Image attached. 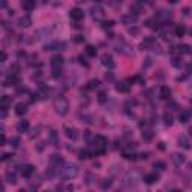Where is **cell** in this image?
I'll use <instances>...</instances> for the list:
<instances>
[{"instance_id":"cell-1","label":"cell","mask_w":192,"mask_h":192,"mask_svg":"<svg viewBox=\"0 0 192 192\" xmlns=\"http://www.w3.org/2000/svg\"><path fill=\"white\" fill-rule=\"evenodd\" d=\"M143 171L140 168H132L126 176H125L123 182H122V188L125 189H132V188H135L138 186V183L143 180Z\"/></svg>"},{"instance_id":"cell-2","label":"cell","mask_w":192,"mask_h":192,"mask_svg":"<svg viewBox=\"0 0 192 192\" xmlns=\"http://www.w3.org/2000/svg\"><path fill=\"white\" fill-rule=\"evenodd\" d=\"M78 174V167L75 164H63L60 168L57 170V176L63 180H69Z\"/></svg>"},{"instance_id":"cell-3","label":"cell","mask_w":192,"mask_h":192,"mask_svg":"<svg viewBox=\"0 0 192 192\" xmlns=\"http://www.w3.org/2000/svg\"><path fill=\"white\" fill-rule=\"evenodd\" d=\"M54 110L60 116H65L69 111V102L63 95H59L56 99H54Z\"/></svg>"},{"instance_id":"cell-4","label":"cell","mask_w":192,"mask_h":192,"mask_svg":"<svg viewBox=\"0 0 192 192\" xmlns=\"http://www.w3.org/2000/svg\"><path fill=\"white\" fill-rule=\"evenodd\" d=\"M92 143H93V147H95L96 155H98V153H104V152L107 150V147H108V140L102 135H96L93 138Z\"/></svg>"},{"instance_id":"cell-5","label":"cell","mask_w":192,"mask_h":192,"mask_svg":"<svg viewBox=\"0 0 192 192\" xmlns=\"http://www.w3.org/2000/svg\"><path fill=\"white\" fill-rule=\"evenodd\" d=\"M66 48V44L63 41H51L44 45V50L45 51H62Z\"/></svg>"},{"instance_id":"cell-6","label":"cell","mask_w":192,"mask_h":192,"mask_svg":"<svg viewBox=\"0 0 192 192\" xmlns=\"http://www.w3.org/2000/svg\"><path fill=\"white\" fill-rule=\"evenodd\" d=\"M116 51H119V53H122V54H134V51H132V48L131 45H128L125 41H120V42H117V45H116Z\"/></svg>"},{"instance_id":"cell-7","label":"cell","mask_w":192,"mask_h":192,"mask_svg":"<svg viewBox=\"0 0 192 192\" xmlns=\"http://www.w3.org/2000/svg\"><path fill=\"white\" fill-rule=\"evenodd\" d=\"M92 12V17H93V20H98V21H101L102 18H104V15H105V12H104V8L99 6V5H96V6H93L90 9Z\"/></svg>"},{"instance_id":"cell-8","label":"cell","mask_w":192,"mask_h":192,"mask_svg":"<svg viewBox=\"0 0 192 192\" xmlns=\"http://www.w3.org/2000/svg\"><path fill=\"white\" fill-rule=\"evenodd\" d=\"M69 15H71V18H72V20L80 21V20H83V18H84V11H83V9H80V8H74V9H71Z\"/></svg>"},{"instance_id":"cell-9","label":"cell","mask_w":192,"mask_h":192,"mask_svg":"<svg viewBox=\"0 0 192 192\" xmlns=\"http://www.w3.org/2000/svg\"><path fill=\"white\" fill-rule=\"evenodd\" d=\"M33 165H30V164H26V165H21L20 167V173H21V176L24 177H30L32 174H33Z\"/></svg>"},{"instance_id":"cell-10","label":"cell","mask_w":192,"mask_h":192,"mask_svg":"<svg viewBox=\"0 0 192 192\" xmlns=\"http://www.w3.org/2000/svg\"><path fill=\"white\" fill-rule=\"evenodd\" d=\"M143 180L146 182L147 185H153V183H156L159 180V174L158 173H149L143 177Z\"/></svg>"},{"instance_id":"cell-11","label":"cell","mask_w":192,"mask_h":192,"mask_svg":"<svg viewBox=\"0 0 192 192\" xmlns=\"http://www.w3.org/2000/svg\"><path fill=\"white\" fill-rule=\"evenodd\" d=\"M171 161H173V164H174L176 167H180V165L185 164V155H182V153H173Z\"/></svg>"},{"instance_id":"cell-12","label":"cell","mask_w":192,"mask_h":192,"mask_svg":"<svg viewBox=\"0 0 192 192\" xmlns=\"http://www.w3.org/2000/svg\"><path fill=\"white\" fill-rule=\"evenodd\" d=\"M63 164H65V162H63V159L60 158L59 155H53L51 159H50V165H51V167H54V168H57V170L60 168Z\"/></svg>"},{"instance_id":"cell-13","label":"cell","mask_w":192,"mask_h":192,"mask_svg":"<svg viewBox=\"0 0 192 192\" xmlns=\"http://www.w3.org/2000/svg\"><path fill=\"white\" fill-rule=\"evenodd\" d=\"M63 62H65V59L60 56V54H56V56L51 57V66L53 68H62V65H63Z\"/></svg>"},{"instance_id":"cell-14","label":"cell","mask_w":192,"mask_h":192,"mask_svg":"<svg viewBox=\"0 0 192 192\" xmlns=\"http://www.w3.org/2000/svg\"><path fill=\"white\" fill-rule=\"evenodd\" d=\"M155 45H156L155 38H146V39L141 42V48H143V50H152Z\"/></svg>"},{"instance_id":"cell-15","label":"cell","mask_w":192,"mask_h":192,"mask_svg":"<svg viewBox=\"0 0 192 192\" xmlns=\"http://www.w3.org/2000/svg\"><path fill=\"white\" fill-rule=\"evenodd\" d=\"M21 8H23L24 11H33L35 8H36V2L35 0H23L21 2Z\"/></svg>"},{"instance_id":"cell-16","label":"cell","mask_w":192,"mask_h":192,"mask_svg":"<svg viewBox=\"0 0 192 192\" xmlns=\"http://www.w3.org/2000/svg\"><path fill=\"white\" fill-rule=\"evenodd\" d=\"M102 65H104V66H107V68L113 69L116 63H114V60H113V57H111V56L104 54V56H102Z\"/></svg>"},{"instance_id":"cell-17","label":"cell","mask_w":192,"mask_h":192,"mask_svg":"<svg viewBox=\"0 0 192 192\" xmlns=\"http://www.w3.org/2000/svg\"><path fill=\"white\" fill-rule=\"evenodd\" d=\"M65 132H66V137L71 138V140H74V141L78 138V131L75 128H69L68 126V128H65Z\"/></svg>"},{"instance_id":"cell-18","label":"cell","mask_w":192,"mask_h":192,"mask_svg":"<svg viewBox=\"0 0 192 192\" xmlns=\"http://www.w3.org/2000/svg\"><path fill=\"white\" fill-rule=\"evenodd\" d=\"M189 120H191V113L182 110L180 113H179V122H180V123H188Z\"/></svg>"},{"instance_id":"cell-19","label":"cell","mask_w":192,"mask_h":192,"mask_svg":"<svg viewBox=\"0 0 192 192\" xmlns=\"http://www.w3.org/2000/svg\"><path fill=\"white\" fill-rule=\"evenodd\" d=\"M179 146L183 147V149H186V150H189L191 149V143H189V140H188V137L185 135H180L179 137Z\"/></svg>"},{"instance_id":"cell-20","label":"cell","mask_w":192,"mask_h":192,"mask_svg":"<svg viewBox=\"0 0 192 192\" xmlns=\"http://www.w3.org/2000/svg\"><path fill=\"white\" fill-rule=\"evenodd\" d=\"M170 95H171V90H170L167 86H162V87L159 89V98H161V99H168Z\"/></svg>"},{"instance_id":"cell-21","label":"cell","mask_w":192,"mask_h":192,"mask_svg":"<svg viewBox=\"0 0 192 192\" xmlns=\"http://www.w3.org/2000/svg\"><path fill=\"white\" fill-rule=\"evenodd\" d=\"M30 24H32V20H30L29 15H24V17H21L18 20V26L20 27H30Z\"/></svg>"},{"instance_id":"cell-22","label":"cell","mask_w":192,"mask_h":192,"mask_svg":"<svg viewBox=\"0 0 192 192\" xmlns=\"http://www.w3.org/2000/svg\"><path fill=\"white\" fill-rule=\"evenodd\" d=\"M15 113L18 114V116H24V114L27 113V105L23 104V102L17 104V107H15Z\"/></svg>"},{"instance_id":"cell-23","label":"cell","mask_w":192,"mask_h":192,"mask_svg":"<svg viewBox=\"0 0 192 192\" xmlns=\"http://www.w3.org/2000/svg\"><path fill=\"white\" fill-rule=\"evenodd\" d=\"M116 89H117V92L126 93V92H129V84H128L126 81H120V83L116 84Z\"/></svg>"},{"instance_id":"cell-24","label":"cell","mask_w":192,"mask_h":192,"mask_svg":"<svg viewBox=\"0 0 192 192\" xmlns=\"http://www.w3.org/2000/svg\"><path fill=\"white\" fill-rule=\"evenodd\" d=\"M29 129V120H20V123L17 125V131L18 132H26Z\"/></svg>"},{"instance_id":"cell-25","label":"cell","mask_w":192,"mask_h":192,"mask_svg":"<svg viewBox=\"0 0 192 192\" xmlns=\"http://www.w3.org/2000/svg\"><path fill=\"white\" fill-rule=\"evenodd\" d=\"M122 23L125 24H134L135 23V15H125V17H122Z\"/></svg>"},{"instance_id":"cell-26","label":"cell","mask_w":192,"mask_h":192,"mask_svg":"<svg viewBox=\"0 0 192 192\" xmlns=\"http://www.w3.org/2000/svg\"><path fill=\"white\" fill-rule=\"evenodd\" d=\"M179 53H182V54H191L192 53V47L191 45H180L179 47Z\"/></svg>"},{"instance_id":"cell-27","label":"cell","mask_w":192,"mask_h":192,"mask_svg":"<svg viewBox=\"0 0 192 192\" xmlns=\"http://www.w3.org/2000/svg\"><path fill=\"white\" fill-rule=\"evenodd\" d=\"M156 18H158L159 21H161V20H168V18H171V14H170V11L168 12L167 11H159Z\"/></svg>"},{"instance_id":"cell-28","label":"cell","mask_w":192,"mask_h":192,"mask_svg":"<svg viewBox=\"0 0 192 192\" xmlns=\"http://www.w3.org/2000/svg\"><path fill=\"white\" fill-rule=\"evenodd\" d=\"M6 182H8V183H12V185L17 183V177H15V174H14L12 171H8V173H6Z\"/></svg>"},{"instance_id":"cell-29","label":"cell","mask_w":192,"mask_h":192,"mask_svg":"<svg viewBox=\"0 0 192 192\" xmlns=\"http://www.w3.org/2000/svg\"><path fill=\"white\" fill-rule=\"evenodd\" d=\"M164 123L167 125V126H171V125H173V116H171V113L164 114Z\"/></svg>"},{"instance_id":"cell-30","label":"cell","mask_w":192,"mask_h":192,"mask_svg":"<svg viewBox=\"0 0 192 192\" xmlns=\"http://www.w3.org/2000/svg\"><path fill=\"white\" fill-rule=\"evenodd\" d=\"M50 141L53 143V146H59V138H57V134L54 131L50 132Z\"/></svg>"},{"instance_id":"cell-31","label":"cell","mask_w":192,"mask_h":192,"mask_svg":"<svg viewBox=\"0 0 192 192\" xmlns=\"http://www.w3.org/2000/svg\"><path fill=\"white\" fill-rule=\"evenodd\" d=\"M90 152L89 150H80V153H78V158L80 159H89L90 158Z\"/></svg>"},{"instance_id":"cell-32","label":"cell","mask_w":192,"mask_h":192,"mask_svg":"<svg viewBox=\"0 0 192 192\" xmlns=\"http://www.w3.org/2000/svg\"><path fill=\"white\" fill-rule=\"evenodd\" d=\"M86 51H87V54L90 57H95L96 54H98V50L95 48V47H92V45H89L87 48H86Z\"/></svg>"},{"instance_id":"cell-33","label":"cell","mask_w":192,"mask_h":192,"mask_svg":"<svg viewBox=\"0 0 192 192\" xmlns=\"http://www.w3.org/2000/svg\"><path fill=\"white\" fill-rule=\"evenodd\" d=\"M108 99V96H107V92H99V95H98V101L101 102V104H105Z\"/></svg>"},{"instance_id":"cell-34","label":"cell","mask_w":192,"mask_h":192,"mask_svg":"<svg viewBox=\"0 0 192 192\" xmlns=\"http://www.w3.org/2000/svg\"><path fill=\"white\" fill-rule=\"evenodd\" d=\"M185 32H186V29H185L183 26H177V27H176V30H174L176 36H183V35H185Z\"/></svg>"},{"instance_id":"cell-35","label":"cell","mask_w":192,"mask_h":192,"mask_svg":"<svg viewBox=\"0 0 192 192\" xmlns=\"http://www.w3.org/2000/svg\"><path fill=\"white\" fill-rule=\"evenodd\" d=\"M87 87H89V89H92V90H93V89H96V87H99V80H90Z\"/></svg>"},{"instance_id":"cell-36","label":"cell","mask_w":192,"mask_h":192,"mask_svg":"<svg viewBox=\"0 0 192 192\" xmlns=\"http://www.w3.org/2000/svg\"><path fill=\"white\" fill-rule=\"evenodd\" d=\"M123 158L125 159H129V161H135L137 155H135V153H131V152H125V153H123Z\"/></svg>"},{"instance_id":"cell-37","label":"cell","mask_w":192,"mask_h":192,"mask_svg":"<svg viewBox=\"0 0 192 192\" xmlns=\"http://www.w3.org/2000/svg\"><path fill=\"white\" fill-rule=\"evenodd\" d=\"M171 65L174 66V68H180L182 66V60L179 57H173V60H171Z\"/></svg>"},{"instance_id":"cell-38","label":"cell","mask_w":192,"mask_h":192,"mask_svg":"<svg viewBox=\"0 0 192 192\" xmlns=\"http://www.w3.org/2000/svg\"><path fill=\"white\" fill-rule=\"evenodd\" d=\"M152 135H153V132H152L150 129H146V131L143 132V138H144L146 141H149V140H152Z\"/></svg>"},{"instance_id":"cell-39","label":"cell","mask_w":192,"mask_h":192,"mask_svg":"<svg viewBox=\"0 0 192 192\" xmlns=\"http://www.w3.org/2000/svg\"><path fill=\"white\" fill-rule=\"evenodd\" d=\"M113 185V180L111 179H105V180L102 182V189H107V188H110Z\"/></svg>"},{"instance_id":"cell-40","label":"cell","mask_w":192,"mask_h":192,"mask_svg":"<svg viewBox=\"0 0 192 192\" xmlns=\"http://www.w3.org/2000/svg\"><path fill=\"white\" fill-rule=\"evenodd\" d=\"M153 167L158 168V170H165V164H164L162 161H156V162L153 164Z\"/></svg>"},{"instance_id":"cell-41","label":"cell","mask_w":192,"mask_h":192,"mask_svg":"<svg viewBox=\"0 0 192 192\" xmlns=\"http://www.w3.org/2000/svg\"><path fill=\"white\" fill-rule=\"evenodd\" d=\"M54 78H59L60 75H62V68H54L53 69V74H51Z\"/></svg>"},{"instance_id":"cell-42","label":"cell","mask_w":192,"mask_h":192,"mask_svg":"<svg viewBox=\"0 0 192 192\" xmlns=\"http://www.w3.org/2000/svg\"><path fill=\"white\" fill-rule=\"evenodd\" d=\"M11 146L12 147H18V146H20V138H18V137H14V138H11Z\"/></svg>"},{"instance_id":"cell-43","label":"cell","mask_w":192,"mask_h":192,"mask_svg":"<svg viewBox=\"0 0 192 192\" xmlns=\"http://www.w3.org/2000/svg\"><path fill=\"white\" fill-rule=\"evenodd\" d=\"M113 26H114V21H111V20H110V21H104V24H102L104 29H111Z\"/></svg>"},{"instance_id":"cell-44","label":"cell","mask_w":192,"mask_h":192,"mask_svg":"<svg viewBox=\"0 0 192 192\" xmlns=\"http://www.w3.org/2000/svg\"><path fill=\"white\" fill-rule=\"evenodd\" d=\"M131 14H134V15H138V14H140V6H137V5L131 6Z\"/></svg>"},{"instance_id":"cell-45","label":"cell","mask_w":192,"mask_h":192,"mask_svg":"<svg viewBox=\"0 0 192 192\" xmlns=\"http://www.w3.org/2000/svg\"><path fill=\"white\" fill-rule=\"evenodd\" d=\"M105 80H107V81H113V80H114V75L111 74V72H110V74L107 72V74H105Z\"/></svg>"},{"instance_id":"cell-46","label":"cell","mask_w":192,"mask_h":192,"mask_svg":"<svg viewBox=\"0 0 192 192\" xmlns=\"http://www.w3.org/2000/svg\"><path fill=\"white\" fill-rule=\"evenodd\" d=\"M11 158H12V155H11V153H5V155L2 156V161L5 162V161H8V159H11Z\"/></svg>"},{"instance_id":"cell-47","label":"cell","mask_w":192,"mask_h":192,"mask_svg":"<svg viewBox=\"0 0 192 192\" xmlns=\"http://www.w3.org/2000/svg\"><path fill=\"white\" fill-rule=\"evenodd\" d=\"M39 131H41V128H35L33 134H30V138H35V135H38V134H39Z\"/></svg>"},{"instance_id":"cell-48","label":"cell","mask_w":192,"mask_h":192,"mask_svg":"<svg viewBox=\"0 0 192 192\" xmlns=\"http://www.w3.org/2000/svg\"><path fill=\"white\" fill-rule=\"evenodd\" d=\"M84 138H86L87 141H92V134H90V131H86V134H84Z\"/></svg>"},{"instance_id":"cell-49","label":"cell","mask_w":192,"mask_h":192,"mask_svg":"<svg viewBox=\"0 0 192 192\" xmlns=\"http://www.w3.org/2000/svg\"><path fill=\"white\" fill-rule=\"evenodd\" d=\"M5 143H6V137H5V134L2 132V138H0V146H5Z\"/></svg>"},{"instance_id":"cell-50","label":"cell","mask_w":192,"mask_h":192,"mask_svg":"<svg viewBox=\"0 0 192 192\" xmlns=\"http://www.w3.org/2000/svg\"><path fill=\"white\" fill-rule=\"evenodd\" d=\"M140 158H141V159H147V158H149V153H147V152H146V153H141V155H140Z\"/></svg>"},{"instance_id":"cell-51","label":"cell","mask_w":192,"mask_h":192,"mask_svg":"<svg viewBox=\"0 0 192 192\" xmlns=\"http://www.w3.org/2000/svg\"><path fill=\"white\" fill-rule=\"evenodd\" d=\"M5 60H6V53L2 51V62H5Z\"/></svg>"},{"instance_id":"cell-52","label":"cell","mask_w":192,"mask_h":192,"mask_svg":"<svg viewBox=\"0 0 192 192\" xmlns=\"http://www.w3.org/2000/svg\"><path fill=\"white\" fill-rule=\"evenodd\" d=\"M170 3H171V5H176V3H177V2H179V0H168Z\"/></svg>"},{"instance_id":"cell-53","label":"cell","mask_w":192,"mask_h":192,"mask_svg":"<svg viewBox=\"0 0 192 192\" xmlns=\"http://www.w3.org/2000/svg\"><path fill=\"white\" fill-rule=\"evenodd\" d=\"M188 132H189V137H192V126L189 128V131H188Z\"/></svg>"},{"instance_id":"cell-54","label":"cell","mask_w":192,"mask_h":192,"mask_svg":"<svg viewBox=\"0 0 192 192\" xmlns=\"http://www.w3.org/2000/svg\"><path fill=\"white\" fill-rule=\"evenodd\" d=\"M47 2H48V0H42V3H47Z\"/></svg>"},{"instance_id":"cell-55","label":"cell","mask_w":192,"mask_h":192,"mask_svg":"<svg viewBox=\"0 0 192 192\" xmlns=\"http://www.w3.org/2000/svg\"><path fill=\"white\" fill-rule=\"evenodd\" d=\"M191 104H192V101H191Z\"/></svg>"}]
</instances>
